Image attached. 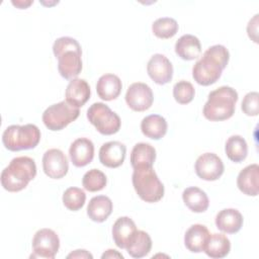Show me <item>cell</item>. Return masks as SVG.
<instances>
[{
  "mask_svg": "<svg viewBox=\"0 0 259 259\" xmlns=\"http://www.w3.org/2000/svg\"><path fill=\"white\" fill-rule=\"evenodd\" d=\"M229 59L230 54L225 46L214 45L209 47L192 68L194 81L202 86L215 83L227 67Z\"/></svg>",
  "mask_w": 259,
  "mask_h": 259,
  "instance_id": "cell-1",
  "label": "cell"
},
{
  "mask_svg": "<svg viewBox=\"0 0 259 259\" xmlns=\"http://www.w3.org/2000/svg\"><path fill=\"white\" fill-rule=\"evenodd\" d=\"M53 53L58 59V70L65 79H75L82 71V50L77 39L62 36L55 40Z\"/></svg>",
  "mask_w": 259,
  "mask_h": 259,
  "instance_id": "cell-2",
  "label": "cell"
},
{
  "mask_svg": "<svg viewBox=\"0 0 259 259\" xmlns=\"http://www.w3.org/2000/svg\"><path fill=\"white\" fill-rule=\"evenodd\" d=\"M36 175V165L33 159L27 156L13 158L1 172V184L9 192H18L24 189Z\"/></svg>",
  "mask_w": 259,
  "mask_h": 259,
  "instance_id": "cell-3",
  "label": "cell"
},
{
  "mask_svg": "<svg viewBox=\"0 0 259 259\" xmlns=\"http://www.w3.org/2000/svg\"><path fill=\"white\" fill-rule=\"evenodd\" d=\"M238 92L230 86H221L209 92L202 114L210 121H221L232 117L235 113Z\"/></svg>",
  "mask_w": 259,
  "mask_h": 259,
  "instance_id": "cell-4",
  "label": "cell"
},
{
  "mask_svg": "<svg viewBox=\"0 0 259 259\" xmlns=\"http://www.w3.org/2000/svg\"><path fill=\"white\" fill-rule=\"evenodd\" d=\"M132 181L137 194L146 202H157L164 196V185L153 166L135 168Z\"/></svg>",
  "mask_w": 259,
  "mask_h": 259,
  "instance_id": "cell-5",
  "label": "cell"
},
{
  "mask_svg": "<svg viewBox=\"0 0 259 259\" xmlns=\"http://www.w3.org/2000/svg\"><path fill=\"white\" fill-rule=\"evenodd\" d=\"M40 141V131L32 123L24 125L12 124L5 128L2 135L4 147L12 152L33 149Z\"/></svg>",
  "mask_w": 259,
  "mask_h": 259,
  "instance_id": "cell-6",
  "label": "cell"
},
{
  "mask_svg": "<svg viewBox=\"0 0 259 259\" xmlns=\"http://www.w3.org/2000/svg\"><path fill=\"white\" fill-rule=\"evenodd\" d=\"M87 118L101 135L116 134L120 128V118L105 103L95 102L87 109Z\"/></svg>",
  "mask_w": 259,
  "mask_h": 259,
  "instance_id": "cell-7",
  "label": "cell"
},
{
  "mask_svg": "<svg viewBox=\"0 0 259 259\" xmlns=\"http://www.w3.org/2000/svg\"><path fill=\"white\" fill-rule=\"evenodd\" d=\"M80 114L79 108L70 105L66 100L49 106L42 113V121L51 131H61L74 121Z\"/></svg>",
  "mask_w": 259,
  "mask_h": 259,
  "instance_id": "cell-8",
  "label": "cell"
},
{
  "mask_svg": "<svg viewBox=\"0 0 259 259\" xmlns=\"http://www.w3.org/2000/svg\"><path fill=\"white\" fill-rule=\"evenodd\" d=\"M60 248V239L57 233L51 229L45 228L38 230L32 239L33 253L31 258L54 259Z\"/></svg>",
  "mask_w": 259,
  "mask_h": 259,
  "instance_id": "cell-9",
  "label": "cell"
},
{
  "mask_svg": "<svg viewBox=\"0 0 259 259\" xmlns=\"http://www.w3.org/2000/svg\"><path fill=\"white\" fill-rule=\"evenodd\" d=\"M154 101L151 87L143 82H136L128 86L125 93V102L134 111H145L149 109Z\"/></svg>",
  "mask_w": 259,
  "mask_h": 259,
  "instance_id": "cell-10",
  "label": "cell"
},
{
  "mask_svg": "<svg viewBox=\"0 0 259 259\" xmlns=\"http://www.w3.org/2000/svg\"><path fill=\"white\" fill-rule=\"evenodd\" d=\"M196 175L205 181L219 179L225 170L222 159L214 153H204L200 155L194 164Z\"/></svg>",
  "mask_w": 259,
  "mask_h": 259,
  "instance_id": "cell-11",
  "label": "cell"
},
{
  "mask_svg": "<svg viewBox=\"0 0 259 259\" xmlns=\"http://www.w3.org/2000/svg\"><path fill=\"white\" fill-rule=\"evenodd\" d=\"M42 169L50 178L61 179L69 170L68 159L61 150L50 149L42 156Z\"/></svg>",
  "mask_w": 259,
  "mask_h": 259,
  "instance_id": "cell-12",
  "label": "cell"
},
{
  "mask_svg": "<svg viewBox=\"0 0 259 259\" xmlns=\"http://www.w3.org/2000/svg\"><path fill=\"white\" fill-rule=\"evenodd\" d=\"M147 72L155 83L164 85L172 80L173 66L166 56L162 54H155L148 62Z\"/></svg>",
  "mask_w": 259,
  "mask_h": 259,
  "instance_id": "cell-13",
  "label": "cell"
},
{
  "mask_svg": "<svg viewBox=\"0 0 259 259\" xmlns=\"http://www.w3.org/2000/svg\"><path fill=\"white\" fill-rule=\"evenodd\" d=\"M126 154V147L118 141L104 143L99 149V161L108 168H117L122 165Z\"/></svg>",
  "mask_w": 259,
  "mask_h": 259,
  "instance_id": "cell-14",
  "label": "cell"
},
{
  "mask_svg": "<svg viewBox=\"0 0 259 259\" xmlns=\"http://www.w3.org/2000/svg\"><path fill=\"white\" fill-rule=\"evenodd\" d=\"M69 156L74 166L84 167L88 165L94 157V145L87 138L76 139L70 146Z\"/></svg>",
  "mask_w": 259,
  "mask_h": 259,
  "instance_id": "cell-15",
  "label": "cell"
},
{
  "mask_svg": "<svg viewBox=\"0 0 259 259\" xmlns=\"http://www.w3.org/2000/svg\"><path fill=\"white\" fill-rule=\"evenodd\" d=\"M90 93V86L87 81L84 79L75 78L69 82L66 88L65 97L66 101L70 105L79 108L89 100Z\"/></svg>",
  "mask_w": 259,
  "mask_h": 259,
  "instance_id": "cell-16",
  "label": "cell"
},
{
  "mask_svg": "<svg viewBox=\"0 0 259 259\" xmlns=\"http://www.w3.org/2000/svg\"><path fill=\"white\" fill-rule=\"evenodd\" d=\"M258 164H250L240 171L237 177V186L244 194L256 196L258 194Z\"/></svg>",
  "mask_w": 259,
  "mask_h": 259,
  "instance_id": "cell-17",
  "label": "cell"
},
{
  "mask_svg": "<svg viewBox=\"0 0 259 259\" xmlns=\"http://www.w3.org/2000/svg\"><path fill=\"white\" fill-rule=\"evenodd\" d=\"M137 231L136 224L131 218H118L112 226V238L115 245L120 249H125Z\"/></svg>",
  "mask_w": 259,
  "mask_h": 259,
  "instance_id": "cell-18",
  "label": "cell"
},
{
  "mask_svg": "<svg viewBox=\"0 0 259 259\" xmlns=\"http://www.w3.org/2000/svg\"><path fill=\"white\" fill-rule=\"evenodd\" d=\"M215 226L224 233L235 234L243 226V215L235 208L222 209L215 217Z\"/></svg>",
  "mask_w": 259,
  "mask_h": 259,
  "instance_id": "cell-19",
  "label": "cell"
},
{
  "mask_svg": "<svg viewBox=\"0 0 259 259\" xmlns=\"http://www.w3.org/2000/svg\"><path fill=\"white\" fill-rule=\"evenodd\" d=\"M209 236L210 234L205 226L192 225L184 235L185 247L192 253H200L203 251Z\"/></svg>",
  "mask_w": 259,
  "mask_h": 259,
  "instance_id": "cell-20",
  "label": "cell"
},
{
  "mask_svg": "<svg viewBox=\"0 0 259 259\" xmlns=\"http://www.w3.org/2000/svg\"><path fill=\"white\" fill-rule=\"evenodd\" d=\"M121 80L114 74L102 75L96 84V91L98 96L105 101L116 99L121 92Z\"/></svg>",
  "mask_w": 259,
  "mask_h": 259,
  "instance_id": "cell-21",
  "label": "cell"
},
{
  "mask_svg": "<svg viewBox=\"0 0 259 259\" xmlns=\"http://www.w3.org/2000/svg\"><path fill=\"white\" fill-rule=\"evenodd\" d=\"M112 207V201L108 196L97 195L90 199L87 205V214L93 222L102 223L111 214Z\"/></svg>",
  "mask_w": 259,
  "mask_h": 259,
  "instance_id": "cell-22",
  "label": "cell"
},
{
  "mask_svg": "<svg viewBox=\"0 0 259 259\" xmlns=\"http://www.w3.org/2000/svg\"><path fill=\"white\" fill-rule=\"evenodd\" d=\"M175 53L183 60H194L201 53L200 41L195 35L183 34L175 44Z\"/></svg>",
  "mask_w": 259,
  "mask_h": 259,
  "instance_id": "cell-23",
  "label": "cell"
},
{
  "mask_svg": "<svg viewBox=\"0 0 259 259\" xmlns=\"http://www.w3.org/2000/svg\"><path fill=\"white\" fill-rule=\"evenodd\" d=\"M168 124L166 119L160 114H150L141 121L142 133L152 140H160L167 133Z\"/></svg>",
  "mask_w": 259,
  "mask_h": 259,
  "instance_id": "cell-24",
  "label": "cell"
},
{
  "mask_svg": "<svg viewBox=\"0 0 259 259\" xmlns=\"http://www.w3.org/2000/svg\"><path fill=\"white\" fill-rule=\"evenodd\" d=\"M182 199L185 205L193 212H203L209 205L206 193L196 186L185 188L182 192Z\"/></svg>",
  "mask_w": 259,
  "mask_h": 259,
  "instance_id": "cell-25",
  "label": "cell"
},
{
  "mask_svg": "<svg viewBox=\"0 0 259 259\" xmlns=\"http://www.w3.org/2000/svg\"><path fill=\"white\" fill-rule=\"evenodd\" d=\"M130 160L134 169L141 166H153L156 160V150L148 143H138L132 150Z\"/></svg>",
  "mask_w": 259,
  "mask_h": 259,
  "instance_id": "cell-26",
  "label": "cell"
},
{
  "mask_svg": "<svg viewBox=\"0 0 259 259\" xmlns=\"http://www.w3.org/2000/svg\"><path fill=\"white\" fill-rule=\"evenodd\" d=\"M152 248V240L148 233L138 230L125 249L133 258H142L148 255Z\"/></svg>",
  "mask_w": 259,
  "mask_h": 259,
  "instance_id": "cell-27",
  "label": "cell"
},
{
  "mask_svg": "<svg viewBox=\"0 0 259 259\" xmlns=\"http://www.w3.org/2000/svg\"><path fill=\"white\" fill-rule=\"evenodd\" d=\"M231 250V242L224 234H212L209 236L203 252L210 258H224Z\"/></svg>",
  "mask_w": 259,
  "mask_h": 259,
  "instance_id": "cell-28",
  "label": "cell"
},
{
  "mask_svg": "<svg viewBox=\"0 0 259 259\" xmlns=\"http://www.w3.org/2000/svg\"><path fill=\"white\" fill-rule=\"evenodd\" d=\"M225 152L231 161L235 163L242 162L248 154V146L245 139L239 135L231 136L226 142Z\"/></svg>",
  "mask_w": 259,
  "mask_h": 259,
  "instance_id": "cell-29",
  "label": "cell"
},
{
  "mask_svg": "<svg viewBox=\"0 0 259 259\" xmlns=\"http://www.w3.org/2000/svg\"><path fill=\"white\" fill-rule=\"evenodd\" d=\"M152 30L159 38H170L178 31V23L172 17H160L153 22Z\"/></svg>",
  "mask_w": 259,
  "mask_h": 259,
  "instance_id": "cell-30",
  "label": "cell"
},
{
  "mask_svg": "<svg viewBox=\"0 0 259 259\" xmlns=\"http://www.w3.org/2000/svg\"><path fill=\"white\" fill-rule=\"evenodd\" d=\"M106 182H107V179L105 174L102 171L95 168L87 171L82 178L83 187L90 192H96V191L102 190L105 187Z\"/></svg>",
  "mask_w": 259,
  "mask_h": 259,
  "instance_id": "cell-31",
  "label": "cell"
},
{
  "mask_svg": "<svg viewBox=\"0 0 259 259\" xmlns=\"http://www.w3.org/2000/svg\"><path fill=\"white\" fill-rule=\"evenodd\" d=\"M63 203L64 205L73 211H77L85 203L86 194L84 190L79 187H69L63 193Z\"/></svg>",
  "mask_w": 259,
  "mask_h": 259,
  "instance_id": "cell-32",
  "label": "cell"
},
{
  "mask_svg": "<svg viewBox=\"0 0 259 259\" xmlns=\"http://www.w3.org/2000/svg\"><path fill=\"white\" fill-rule=\"evenodd\" d=\"M195 94L193 85L185 80L178 81L173 87L174 99L180 104H187L192 101Z\"/></svg>",
  "mask_w": 259,
  "mask_h": 259,
  "instance_id": "cell-33",
  "label": "cell"
},
{
  "mask_svg": "<svg viewBox=\"0 0 259 259\" xmlns=\"http://www.w3.org/2000/svg\"><path fill=\"white\" fill-rule=\"evenodd\" d=\"M259 94L256 91L249 92L242 101V110L246 115L256 116L259 113Z\"/></svg>",
  "mask_w": 259,
  "mask_h": 259,
  "instance_id": "cell-34",
  "label": "cell"
},
{
  "mask_svg": "<svg viewBox=\"0 0 259 259\" xmlns=\"http://www.w3.org/2000/svg\"><path fill=\"white\" fill-rule=\"evenodd\" d=\"M247 32L249 37L257 42V34H258V14H255L252 19L249 20L247 25Z\"/></svg>",
  "mask_w": 259,
  "mask_h": 259,
  "instance_id": "cell-35",
  "label": "cell"
},
{
  "mask_svg": "<svg viewBox=\"0 0 259 259\" xmlns=\"http://www.w3.org/2000/svg\"><path fill=\"white\" fill-rule=\"evenodd\" d=\"M67 258H93V256L86 250H75L71 252Z\"/></svg>",
  "mask_w": 259,
  "mask_h": 259,
  "instance_id": "cell-36",
  "label": "cell"
},
{
  "mask_svg": "<svg viewBox=\"0 0 259 259\" xmlns=\"http://www.w3.org/2000/svg\"><path fill=\"white\" fill-rule=\"evenodd\" d=\"M103 259L104 258H123V256L118 253L116 250H112V249H108L106 252H104L101 256Z\"/></svg>",
  "mask_w": 259,
  "mask_h": 259,
  "instance_id": "cell-37",
  "label": "cell"
},
{
  "mask_svg": "<svg viewBox=\"0 0 259 259\" xmlns=\"http://www.w3.org/2000/svg\"><path fill=\"white\" fill-rule=\"evenodd\" d=\"M33 1H12V4L19 9H25L27 8L30 4H32Z\"/></svg>",
  "mask_w": 259,
  "mask_h": 259,
  "instance_id": "cell-38",
  "label": "cell"
}]
</instances>
